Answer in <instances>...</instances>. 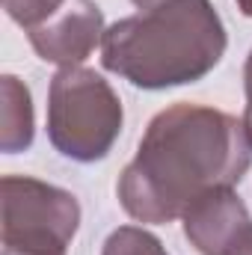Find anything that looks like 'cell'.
Segmentation results:
<instances>
[{
    "label": "cell",
    "instance_id": "7",
    "mask_svg": "<svg viewBox=\"0 0 252 255\" xmlns=\"http://www.w3.org/2000/svg\"><path fill=\"white\" fill-rule=\"evenodd\" d=\"M33 98L27 83L15 74L0 77V148L6 154L27 151L33 145Z\"/></svg>",
    "mask_w": 252,
    "mask_h": 255
},
{
    "label": "cell",
    "instance_id": "5",
    "mask_svg": "<svg viewBox=\"0 0 252 255\" xmlns=\"http://www.w3.org/2000/svg\"><path fill=\"white\" fill-rule=\"evenodd\" d=\"M27 39L45 63L60 68L80 65L104 39V12L95 0H65L57 15L27 30Z\"/></svg>",
    "mask_w": 252,
    "mask_h": 255
},
{
    "label": "cell",
    "instance_id": "9",
    "mask_svg": "<svg viewBox=\"0 0 252 255\" xmlns=\"http://www.w3.org/2000/svg\"><path fill=\"white\" fill-rule=\"evenodd\" d=\"M63 3L65 0H3V9L15 24H21L24 30H33L45 24L51 15H57Z\"/></svg>",
    "mask_w": 252,
    "mask_h": 255
},
{
    "label": "cell",
    "instance_id": "2",
    "mask_svg": "<svg viewBox=\"0 0 252 255\" xmlns=\"http://www.w3.org/2000/svg\"><path fill=\"white\" fill-rule=\"evenodd\" d=\"M229 36L211 0H166L110 24L101 65L136 89H172L208 77Z\"/></svg>",
    "mask_w": 252,
    "mask_h": 255
},
{
    "label": "cell",
    "instance_id": "10",
    "mask_svg": "<svg viewBox=\"0 0 252 255\" xmlns=\"http://www.w3.org/2000/svg\"><path fill=\"white\" fill-rule=\"evenodd\" d=\"M244 92H247V110H244V130H247V139L252 145V51L247 57L244 65Z\"/></svg>",
    "mask_w": 252,
    "mask_h": 255
},
{
    "label": "cell",
    "instance_id": "13",
    "mask_svg": "<svg viewBox=\"0 0 252 255\" xmlns=\"http://www.w3.org/2000/svg\"><path fill=\"white\" fill-rule=\"evenodd\" d=\"M235 3H238V9H241L247 18H252V0H235Z\"/></svg>",
    "mask_w": 252,
    "mask_h": 255
},
{
    "label": "cell",
    "instance_id": "3",
    "mask_svg": "<svg viewBox=\"0 0 252 255\" xmlns=\"http://www.w3.org/2000/svg\"><path fill=\"white\" fill-rule=\"evenodd\" d=\"M125 122L113 86L92 68H60L48 89V139L77 163H95L110 154Z\"/></svg>",
    "mask_w": 252,
    "mask_h": 255
},
{
    "label": "cell",
    "instance_id": "4",
    "mask_svg": "<svg viewBox=\"0 0 252 255\" xmlns=\"http://www.w3.org/2000/svg\"><path fill=\"white\" fill-rule=\"evenodd\" d=\"M0 193L3 253L65 255L80 229V202L74 193L30 175H3Z\"/></svg>",
    "mask_w": 252,
    "mask_h": 255
},
{
    "label": "cell",
    "instance_id": "11",
    "mask_svg": "<svg viewBox=\"0 0 252 255\" xmlns=\"http://www.w3.org/2000/svg\"><path fill=\"white\" fill-rule=\"evenodd\" d=\"M226 255H252V226L235 241V247H232Z\"/></svg>",
    "mask_w": 252,
    "mask_h": 255
},
{
    "label": "cell",
    "instance_id": "12",
    "mask_svg": "<svg viewBox=\"0 0 252 255\" xmlns=\"http://www.w3.org/2000/svg\"><path fill=\"white\" fill-rule=\"evenodd\" d=\"M130 3L139 6V9L145 12V9H154V6H160V3H166V0H130Z\"/></svg>",
    "mask_w": 252,
    "mask_h": 255
},
{
    "label": "cell",
    "instance_id": "1",
    "mask_svg": "<svg viewBox=\"0 0 252 255\" xmlns=\"http://www.w3.org/2000/svg\"><path fill=\"white\" fill-rule=\"evenodd\" d=\"M252 166L244 119L205 104L160 110L119 175V202L136 223L163 226L220 187H238Z\"/></svg>",
    "mask_w": 252,
    "mask_h": 255
},
{
    "label": "cell",
    "instance_id": "6",
    "mask_svg": "<svg viewBox=\"0 0 252 255\" xmlns=\"http://www.w3.org/2000/svg\"><path fill=\"white\" fill-rule=\"evenodd\" d=\"M184 235L199 255H226L252 226V217L235 187L202 196L184 211Z\"/></svg>",
    "mask_w": 252,
    "mask_h": 255
},
{
    "label": "cell",
    "instance_id": "8",
    "mask_svg": "<svg viewBox=\"0 0 252 255\" xmlns=\"http://www.w3.org/2000/svg\"><path fill=\"white\" fill-rule=\"evenodd\" d=\"M101 255H169V253L160 244V238H154L151 232H145L139 226H119L104 241Z\"/></svg>",
    "mask_w": 252,
    "mask_h": 255
},
{
    "label": "cell",
    "instance_id": "14",
    "mask_svg": "<svg viewBox=\"0 0 252 255\" xmlns=\"http://www.w3.org/2000/svg\"><path fill=\"white\" fill-rule=\"evenodd\" d=\"M3 255H6V253H3Z\"/></svg>",
    "mask_w": 252,
    "mask_h": 255
}]
</instances>
